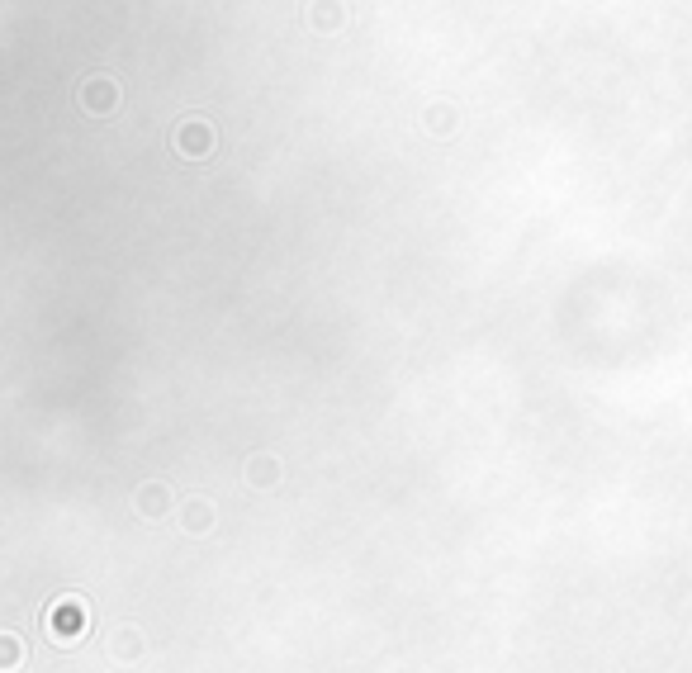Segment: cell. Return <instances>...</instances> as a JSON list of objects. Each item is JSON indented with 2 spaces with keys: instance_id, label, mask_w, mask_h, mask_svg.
Here are the masks:
<instances>
[{
  "instance_id": "6da1fadb",
  "label": "cell",
  "mask_w": 692,
  "mask_h": 673,
  "mask_svg": "<svg viewBox=\"0 0 692 673\" xmlns=\"http://www.w3.org/2000/svg\"><path fill=\"white\" fill-rule=\"evenodd\" d=\"M43 626H48L53 645H76V640L86 636V626H91V607L76 598V593H72V598H57L53 607H48Z\"/></svg>"
},
{
  "instance_id": "7a4b0ae2",
  "label": "cell",
  "mask_w": 692,
  "mask_h": 673,
  "mask_svg": "<svg viewBox=\"0 0 692 673\" xmlns=\"http://www.w3.org/2000/svg\"><path fill=\"white\" fill-rule=\"evenodd\" d=\"M81 110L95 114V119L114 114V110H119V86H114L110 76H91V81L81 86Z\"/></svg>"
},
{
  "instance_id": "3957f363",
  "label": "cell",
  "mask_w": 692,
  "mask_h": 673,
  "mask_svg": "<svg viewBox=\"0 0 692 673\" xmlns=\"http://www.w3.org/2000/svg\"><path fill=\"white\" fill-rule=\"evenodd\" d=\"M176 152H181V157H195V162L209 157V152H214V128L204 124V119H185V124L176 128Z\"/></svg>"
},
{
  "instance_id": "277c9868",
  "label": "cell",
  "mask_w": 692,
  "mask_h": 673,
  "mask_svg": "<svg viewBox=\"0 0 692 673\" xmlns=\"http://www.w3.org/2000/svg\"><path fill=\"white\" fill-rule=\"evenodd\" d=\"M166 503H171V498H166V484H143V489H138V512H143V517H162Z\"/></svg>"
},
{
  "instance_id": "5b68a950",
  "label": "cell",
  "mask_w": 692,
  "mask_h": 673,
  "mask_svg": "<svg viewBox=\"0 0 692 673\" xmlns=\"http://www.w3.org/2000/svg\"><path fill=\"white\" fill-rule=\"evenodd\" d=\"M247 479H252L256 489H271L275 479H280V465H275L271 455H256L252 465H247Z\"/></svg>"
},
{
  "instance_id": "8992f818",
  "label": "cell",
  "mask_w": 692,
  "mask_h": 673,
  "mask_svg": "<svg viewBox=\"0 0 692 673\" xmlns=\"http://www.w3.org/2000/svg\"><path fill=\"white\" fill-rule=\"evenodd\" d=\"M19 659H24V645H19V636H10V631H0V673L19 669Z\"/></svg>"
},
{
  "instance_id": "52a82bcc",
  "label": "cell",
  "mask_w": 692,
  "mask_h": 673,
  "mask_svg": "<svg viewBox=\"0 0 692 673\" xmlns=\"http://www.w3.org/2000/svg\"><path fill=\"white\" fill-rule=\"evenodd\" d=\"M313 24H318V29H342V5L318 0V5H313Z\"/></svg>"
},
{
  "instance_id": "ba28073f",
  "label": "cell",
  "mask_w": 692,
  "mask_h": 673,
  "mask_svg": "<svg viewBox=\"0 0 692 673\" xmlns=\"http://www.w3.org/2000/svg\"><path fill=\"white\" fill-rule=\"evenodd\" d=\"M185 522H190V531L200 536V531H209L214 512H209V503H185Z\"/></svg>"
},
{
  "instance_id": "9c48e42d",
  "label": "cell",
  "mask_w": 692,
  "mask_h": 673,
  "mask_svg": "<svg viewBox=\"0 0 692 673\" xmlns=\"http://www.w3.org/2000/svg\"><path fill=\"white\" fill-rule=\"evenodd\" d=\"M114 650H119V659H133L138 655V631H119V645Z\"/></svg>"
}]
</instances>
